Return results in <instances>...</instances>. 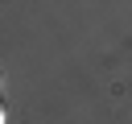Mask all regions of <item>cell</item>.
Instances as JSON below:
<instances>
[{"mask_svg": "<svg viewBox=\"0 0 132 124\" xmlns=\"http://www.w3.org/2000/svg\"><path fill=\"white\" fill-rule=\"evenodd\" d=\"M0 124H4V112H0Z\"/></svg>", "mask_w": 132, "mask_h": 124, "instance_id": "obj_1", "label": "cell"}]
</instances>
